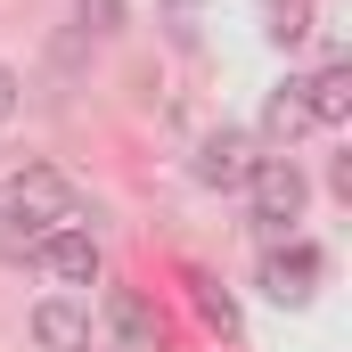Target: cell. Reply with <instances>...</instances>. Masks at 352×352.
I'll return each instance as SVG.
<instances>
[{"mask_svg":"<svg viewBox=\"0 0 352 352\" xmlns=\"http://www.w3.org/2000/svg\"><path fill=\"white\" fill-rule=\"evenodd\" d=\"M16 107H25V82H16V66H8V58H0V123H8V115H16Z\"/></svg>","mask_w":352,"mask_h":352,"instance_id":"14","label":"cell"},{"mask_svg":"<svg viewBox=\"0 0 352 352\" xmlns=\"http://www.w3.org/2000/svg\"><path fill=\"white\" fill-rule=\"evenodd\" d=\"M74 25H82L90 41H115V33L131 25V8H123V0H74Z\"/></svg>","mask_w":352,"mask_h":352,"instance_id":"12","label":"cell"},{"mask_svg":"<svg viewBox=\"0 0 352 352\" xmlns=\"http://www.w3.org/2000/svg\"><path fill=\"white\" fill-rule=\"evenodd\" d=\"M263 164V148H254V131H238V123H221V131H205L197 140V164L188 173L205 180V188H246Z\"/></svg>","mask_w":352,"mask_h":352,"instance_id":"6","label":"cell"},{"mask_svg":"<svg viewBox=\"0 0 352 352\" xmlns=\"http://www.w3.org/2000/svg\"><path fill=\"white\" fill-rule=\"evenodd\" d=\"M246 205H254V230L263 238H295V221H303V205H311V180L295 156H263L254 180H246Z\"/></svg>","mask_w":352,"mask_h":352,"instance_id":"2","label":"cell"},{"mask_svg":"<svg viewBox=\"0 0 352 352\" xmlns=\"http://www.w3.org/2000/svg\"><path fill=\"white\" fill-rule=\"evenodd\" d=\"M33 246H41V230H33L25 213H8V205H0V263H25Z\"/></svg>","mask_w":352,"mask_h":352,"instance_id":"13","label":"cell"},{"mask_svg":"<svg viewBox=\"0 0 352 352\" xmlns=\"http://www.w3.org/2000/svg\"><path fill=\"white\" fill-rule=\"evenodd\" d=\"M25 263L41 270L58 295H74V287H98L107 278V246H98V230H41V246Z\"/></svg>","mask_w":352,"mask_h":352,"instance_id":"3","label":"cell"},{"mask_svg":"<svg viewBox=\"0 0 352 352\" xmlns=\"http://www.w3.org/2000/svg\"><path fill=\"white\" fill-rule=\"evenodd\" d=\"M303 107H311V123H320V131H336V123L352 115V66L328 58L320 74H303Z\"/></svg>","mask_w":352,"mask_h":352,"instance_id":"8","label":"cell"},{"mask_svg":"<svg viewBox=\"0 0 352 352\" xmlns=\"http://www.w3.org/2000/svg\"><path fill=\"white\" fill-rule=\"evenodd\" d=\"M107 295H98V328H107V344L115 352H164V320H156V303L140 295V287H115V278H98Z\"/></svg>","mask_w":352,"mask_h":352,"instance_id":"4","label":"cell"},{"mask_svg":"<svg viewBox=\"0 0 352 352\" xmlns=\"http://www.w3.org/2000/svg\"><path fill=\"white\" fill-rule=\"evenodd\" d=\"M25 336H33V352H90L98 344V320H90L82 295H41L25 311Z\"/></svg>","mask_w":352,"mask_h":352,"instance_id":"5","label":"cell"},{"mask_svg":"<svg viewBox=\"0 0 352 352\" xmlns=\"http://www.w3.org/2000/svg\"><path fill=\"white\" fill-rule=\"evenodd\" d=\"M320 246H303V238H295V246H270L263 254V295L270 303H311V287H320Z\"/></svg>","mask_w":352,"mask_h":352,"instance_id":"7","label":"cell"},{"mask_svg":"<svg viewBox=\"0 0 352 352\" xmlns=\"http://www.w3.org/2000/svg\"><path fill=\"white\" fill-rule=\"evenodd\" d=\"M0 205H8V213H25L33 230H90V221H98V213H90V197L58 173V164H25V173H8Z\"/></svg>","mask_w":352,"mask_h":352,"instance_id":"1","label":"cell"},{"mask_svg":"<svg viewBox=\"0 0 352 352\" xmlns=\"http://www.w3.org/2000/svg\"><path fill=\"white\" fill-rule=\"evenodd\" d=\"M303 131H320V123H311V107H303V82L287 74V82L270 90V107H263V140H278V148L295 156V140H303Z\"/></svg>","mask_w":352,"mask_h":352,"instance_id":"9","label":"cell"},{"mask_svg":"<svg viewBox=\"0 0 352 352\" xmlns=\"http://www.w3.org/2000/svg\"><path fill=\"white\" fill-rule=\"evenodd\" d=\"M188 303H197V320H205L213 336H238V295H230L213 270H188Z\"/></svg>","mask_w":352,"mask_h":352,"instance_id":"10","label":"cell"},{"mask_svg":"<svg viewBox=\"0 0 352 352\" xmlns=\"http://www.w3.org/2000/svg\"><path fill=\"white\" fill-rule=\"evenodd\" d=\"M270 41L278 50H303L311 41V0H270Z\"/></svg>","mask_w":352,"mask_h":352,"instance_id":"11","label":"cell"}]
</instances>
